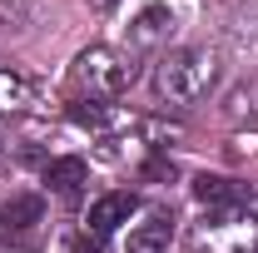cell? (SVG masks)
Returning <instances> with one entry per match:
<instances>
[{"mask_svg":"<svg viewBox=\"0 0 258 253\" xmlns=\"http://www.w3.org/2000/svg\"><path fill=\"white\" fill-rule=\"evenodd\" d=\"M219 85V55L214 50H174L154 65V95L174 109H189Z\"/></svg>","mask_w":258,"mask_h":253,"instance_id":"cell-1","label":"cell"},{"mask_svg":"<svg viewBox=\"0 0 258 253\" xmlns=\"http://www.w3.org/2000/svg\"><path fill=\"white\" fill-rule=\"evenodd\" d=\"M75 85L90 99H114V95H124L129 85H134V65L119 50H109V45H90L75 60Z\"/></svg>","mask_w":258,"mask_h":253,"instance_id":"cell-2","label":"cell"},{"mask_svg":"<svg viewBox=\"0 0 258 253\" xmlns=\"http://www.w3.org/2000/svg\"><path fill=\"white\" fill-rule=\"evenodd\" d=\"M169 30H174L169 5H144L134 15V25H129V50H159L164 40H169Z\"/></svg>","mask_w":258,"mask_h":253,"instance_id":"cell-3","label":"cell"},{"mask_svg":"<svg viewBox=\"0 0 258 253\" xmlns=\"http://www.w3.org/2000/svg\"><path fill=\"white\" fill-rule=\"evenodd\" d=\"M134 194H104V199H95L90 204V228H95L99 238H109L114 228H124L129 219H134Z\"/></svg>","mask_w":258,"mask_h":253,"instance_id":"cell-4","label":"cell"},{"mask_svg":"<svg viewBox=\"0 0 258 253\" xmlns=\"http://www.w3.org/2000/svg\"><path fill=\"white\" fill-rule=\"evenodd\" d=\"M174 238V219L169 214H149L139 228H129V253H164Z\"/></svg>","mask_w":258,"mask_h":253,"instance_id":"cell-5","label":"cell"},{"mask_svg":"<svg viewBox=\"0 0 258 253\" xmlns=\"http://www.w3.org/2000/svg\"><path fill=\"white\" fill-rule=\"evenodd\" d=\"M90 179V169H85V159H55L50 169H45V184L55 194H75L80 184Z\"/></svg>","mask_w":258,"mask_h":253,"instance_id":"cell-6","label":"cell"},{"mask_svg":"<svg viewBox=\"0 0 258 253\" xmlns=\"http://www.w3.org/2000/svg\"><path fill=\"white\" fill-rule=\"evenodd\" d=\"M30 104V80H20V75H0V109L10 114V109H25Z\"/></svg>","mask_w":258,"mask_h":253,"instance_id":"cell-7","label":"cell"},{"mask_svg":"<svg viewBox=\"0 0 258 253\" xmlns=\"http://www.w3.org/2000/svg\"><path fill=\"white\" fill-rule=\"evenodd\" d=\"M194 194H199L204 204H233V199H238V184H233V179H199Z\"/></svg>","mask_w":258,"mask_h":253,"instance_id":"cell-8","label":"cell"},{"mask_svg":"<svg viewBox=\"0 0 258 253\" xmlns=\"http://www.w3.org/2000/svg\"><path fill=\"white\" fill-rule=\"evenodd\" d=\"M70 119H75V124L99 129V124H104V109H95V104H90V109H85V104H75V109H70Z\"/></svg>","mask_w":258,"mask_h":253,"instance_id":"cell-9","label":"cell"},{"mask_svg":"<svg viewBox=\"0 0 258 253\" xmlns=\"http://www.w3.org/2000/svg\"><path fill=\"white\" fill-rule=\"evenodd\" d=\"M90 5H95V10H114L119 0H90Z\"/></svg>","mask_w":258,"mask_h":253,"instance_id":"cell-10","label":"cell"}]
</instances>
